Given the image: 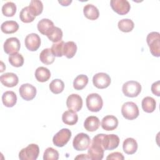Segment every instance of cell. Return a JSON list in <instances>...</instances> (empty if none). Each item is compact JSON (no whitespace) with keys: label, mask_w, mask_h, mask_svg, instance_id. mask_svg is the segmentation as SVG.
<instances>
[{"label":"cell","mask_w":160,"mask_h":160,"mask_svg":"<svg viewBox=\"0 0 160 160\" xmlns=\"http://www.w3.org/2000/svg\"><path fill=\"white\" fill-rule=\"evenodd\" d=\"M104 134H98L92 139L91 144L88 151V156L91 160H101L104 157V151L101 144Z\"/></svg>","instance_id":"obj_1"},{"label":"cell","mask_w":160,"mask_h":160,"mask_svg":"<svg viewBox=\"0 0 160 160\" xmlns=\"http://www.w3.org/2000/svg\"><path fill=\"white\" fill-rule=\"evenodd\" d=\"M146 41L152 55L155 57H159L160 34L158 32H151L149 33L146 38Z\"/></svg>","instance_id":"obj_2"},{"label":"cell","mask_w":160,"mask_h":160,"mask_svg":"<svg viewBox=\"0 0 160 160\" xmlns=\"http://www.w3.org/2000/svg\"><path fill=\"white\" fill-rule=\"evenodd\" d=\"M39 153V148L36 144H30L19 152L21 160H36Z\"/></svg>","instance_id":"obj_3"},{"label":"cell","mask_w":160,"mask_h":160,"mask_svg":"<svg viewBox=\"0 0 160 160\" xmlns=\"http://www.w3.org/2000/svg\"><path fill=\"white\" fill-rule=\"evenodd\" d=\"M121 114L125 119L133 120L138 117L139 111L136 103L128 101L122 104L121 108Z\"/></svg>","instance_id":"obj_4"},{"label":"cell","mask_w":160,"mask_h":160,"mask_svg":"<svg viewBox=\"0 0 160 160\" xmlns=\"http://www.w3.org/2000/svg\"><path fill=\"white\" fill-rule=\"evenodd\" d=\"M86 106L91 112L99 111L103 106V101L101 96L98 93L89 94L86 99Z\"/></svg>","instance_id":"obj_5"},{"label":"cell","mask_w":160,"mask_h":160,"mask_svg":"<svg viewBox=\"0 0 160 160\" xmlns=\"http://www.w3.org/2000/svg\"><path fill=\"white\" fill-rule=\"evenodd\" d=\"M141 85L136 81H129L124 83L122 87L123 94L129 98L138 96L141 91Z\"/></svg>","instance_id":"obj_6"},{"label":"cell","mask_w":160,"mask_h":160,"mask_svg":"<svg viewBox=\"0 0 160 160\" xmlns=\"http://www.w3.org/2000/svg\"><path fill=\"white\" fill-rule=\"evenodd\" d=\"M90 143L91 139L89 136L86 133L81 132L74 137L72 146L76 151H85L89 148Z\"/></svg>","instance_id":"obj_7"},{"label":"cell","mask_w":160,"mask_h":160,"mask_svg":"<svg viewBox=\"0 0 160 160\" xmlns=\"http://www.w3.org/2000/svg\"><path fill=\"white\" fill-rule=\"evenodd\" d=\"M71 131L68 128H62L52 138L53 144L58 147H63L69 141L71 137Z\"/></svg>","instance_id":"obj_8"},{"label":"cell","mask_w":160,"mask_h":160,"mask_svg":"<svg viewBox=\"0 0 160 160\" xmlns=\"http://www.w3.org/2000/svg\"><path fill=\"white\" fill-rule=\"evenodd\" d=\"M119 138L116 134H103L102 146L104 150H113L118 148L119 144Z\"/></svg>","instance_id":"obj_9"},{"label":"cell","mask_w":160,"mask_h":160,"mask_svg":"<svg viewBox=\"0 0 160 160\" xmlns=\"http://www.w3.org/2000/svg\"><path fill=\"white\" fill-rule=\"evenodd\" d=\"M111 82L110 76L105 72H98L94 75L92 82L94 86L98 89H105L108 88Z\"/></svg>","instance_id":"obj_10"},{"label":"cell","mask_w":160,"mask_h":160,"mask_svg":"<svg viewBox=\"0 0 160 160\" xmlns=\"http://www.w3.org/2000/svg\"><path fill=\"white\" fill-rule=\"evenodd\" d=\"M110 4L112 10L119 15H124L129 12L131 6L127 0H111Z\"/></svg>","instance_id":"obj_11"},{"label":"cell","mask_w":160,"mask_h":160,"mask_svg":"<svg viewBox=\"0 0 160 160\" xmlns=\"http://www.w3.org/2000/svg\"><path fill=\"white\" fill-rule=\"evenodd\" d=\"M19 92L21 97L25 101L32 100L36 95V88L32 84L25 83L22 84L19 89Z\"/></svg>","instance_id":"obj_12"},{"label":"cell","mask_w":160,"mask_h":160,"mask_svg":"<svg viewBox=\"0 0 160 160\" xmlns=\"http://www.w3.org/2000/svg\"><path fill=\"white\" fill-rule=\"evenodd\" d=\"M21 47L19 40L16 37L8 38L4 43V51L8 54H12L18 52Z\"/></svg>","instance_id":"obj_13"},{"label":"cell","mask_w":160,"mask_h":160,"mask_svg":"<svg viewBox=\"0 0 160 160\" xmlns=\"http://www.w3.org/2000/svg\"><path fill=\"white\" fill-rule=\"evenodd\" d=\"M26 48L30 51H37L41 46V38L36 33H31L26 36L24 40Z\"/></svg>","instance_id":"obj_14"},{"label":"cell","mask_w":160,"mask_h":160,"mask_svg":"<svg viewBox=\"0 0 160 160\" xmlns=\"http://www.w3.org/2000/svg\"><path fill=\"white\" fill-rule=\"evenodd\" d=\"M66 106L69 109L78 112L82 107V99L77 94H70L67 98Z\"/></svg>","instance_id":"obj_15"},{"label":"cell","mask_w":160,"mask_h":160,"mask_svg":"<svg viewBox=\"0 0 160 160\" xmlns=\"http://www.w3.org/2000/svg\"><path fill=\"white\" fill-rule=\"evenodd\" d=\"M0 81L1 83L8 88H12L16 86L19 82L18 76L13 72H6L0 76Z\"/></svg>","instance_id":"obj_16"},{"label":"cell","mask_w":160,"mask_h":160,"mask_svg":"<svg viewBox=\"0 0 160 160\" xmlns=\"http://www.w3.org/2000/svg\"><path fill=\"white\" fill-rule=\"evenodd\" d=\"M118 126V119L112 115L104 116L101 121V126L106 131H112L117 128Z\"/></svg>","instance_id":"obj_17"},{"label":"cell","mask_w":160,"mask_h":160,"mask_svg":"<svg viewBox=\"0 0 160 160\" xmlns=\"http://www.w3.org/2000/svg\"><path fill=\"white\" fill-rule=\"evenodd\" d=\"M137 141L132 138H126L122 143V149L124 152L127 154H133L138 149Z\"/></svg>","instance_id":"obj_18"},{"label":"cell","mask_w":160,"mask_h":160,"mask_svg":"<svg viewBox=\"0 0 160 160\" xmlns=\"http://www.w3.org/2000/svg\"><path fill=\"white\" fill-rule=\"evenodd\" d=\"M100 126V121L98 117L90 116L86 118L84 122V127L88 131H96Z\"/></svg>","instance_id":"obj_19"},{"label":"cell","mask_w":160,"mask_h":160,"mask_svg":"<svg viewBox=\"0 0 160 160\" xmlns=\"http://www.w3.org/2000/svg\"><path fill=\"white\" fill-rule=\"evenodd\" d=\"M84 16L90 20L97 19L99 16V12L96 6L91 4H88L83 8Z\"/></svg>","instance_id":"obj_20"},{"label":"cell","mask_w":160,"mask_h":160,"mask_svg":"<svg viewBox=\"0 0 160 160\" xmlns=\"http://www.w3.org/2000/svg\"><path fill=\"white\" fill-rule=\"evenodd\" d=\"M62 121L65 124L69 126L74 125L78 121V116L76 111L69 109L63 112L62 115Z\"/></svg>","instance_id":"obj_21"},{"label":"cell","mask_w":160,"mask_h":160,"mask_svg":"<svg viewBox=\"0 0 160 160\" xmlns=\"http://www.w3.org/2000/svg\"><path fill=\"white\" fill-rule=\"evenodd\" d=\"M2 101L6 107H13L17 102V96L16 93L12 91L4 92L2 96Z\"/></svg>","instance_id":"obj_22"},{"label":"cell","mask_w":160,"mask_h":160,"mask_svg":"<svg viewBox=\"0 0 160 160\" xmlns=\"http://www.w3.org/2000/svg\"><path fill=\"white\" fill-rule=\"evenodd\" d=\"M54 27V26L53 22L47 18L42 19L38 22L37 24V28L39 32L46 36Z\"/></svg>","instance_id":"obj_23"},{"label":"cell","mask_w":160,"mask_h":160,"mask_svg":"<svg viewBox=\"0 0 160 160\" xmlns=\"http://www.w3.org/2000/svg\"><path fill=\"white\" fill-rule=\"evenodd\" d=\"M35 78L39 82H46L51 78V72L47 68L40 66L36 69Z\"/></svg>","instance_id":"obj_24"},{"label":"cell","mask_w":160,"mask_h":160,"mask_svg":"<svg viewBox=\"0 0 160 160\" xmlns=\"http://www.w3.org/2000/svg\"><path fill=\"white\" fill-rule=\"evenodd\" d=\"M19 29V24L15 21H6L1 26V29L5 34H12Z\"/></svg>","instance_id":"obj_25"},{"label":"cell","mask_w":160,"mask_h":160,"mask_svg":"<svg viewBox=\"0 0 160 160\" xmlns=\"http://www.w3.org/2000/svg\"><path fill=\"white\" fill-rule=\"evenodd\" d=\"M143 111L148 113L154 112L156 107V102L155 99L150 96H146L143 98L141 102Z\"/></svg>","instance_id":"obj_26"},{"label":"cell","mask_w":160,"mask_h":160,"mask_svg":"<svg viewBox=\"0 0 160 160\" xmlns=\"http://www.w3.org/2000/svg\"><path fill=\"white\" fill-rule=\"evenodd\" d=\"M39 59L43 64L49 65L54 62L55 56L53 55L50 48H46L41 52L39 54Z\"/></svg>","instance_id":"obj_27"},{"label":"cell","mask_w":160,"mask_h":160,"mask_svg":"<svg viewBox=\"0 0 160 160\" xmlns=\"http://www.w3.org/2000/svg\"><path fill=\"white\" fill-rule=\"evenodd\" d=\"M77 51V46L73 41H68L64 43L63 47V56L67 58H73Z\"/></svg>","instance_id":"obj_28"},{"label":"cell","mask_w":160,"mask_h":160,"mask_svg":"<svg viewBox=\"0 0 160 160\" xmlns=\"http://www.w3.org/2000/svg\"><path fill=\"white\" fill-rule=\"evenodd\" d=\"M36 16L31 11L29 6L23 8L19 13V18L21 21L24 23H29L32 22Z\"/></svg>","instance_id":"obj_29"},{"label":"cell","mask_w":160,"mask_h":160,"mask_svg":"<svg viewBox=\"0 0 160 160\" xmlns=\"http://www.w3.org/2000/svg\"><path fill=\"white\" fill-rule=\"evenodd\" d=\"M62 36H63V33L61 29L56 26L52 28V29L46 35L48 39L51 41L53 42L54 43L58 42L61 41L62 38Z\"/></svg>","instance_id":"obj_30"},{"label":"cell","mask_w":160,"mask_h":160,"mask_svg":"<svg viewBox=\"0 0 160 160\" xmlns=\"http://www.w3.org/2000/svg\"><path fill=\"white\" fill-rule=\"evenodd\" d=\"M88 78L85 74L78 75L73 81V87L76 90H81L88 83Z\"/></svg>","instance_id":"obj_31"},{"label":"cell","mask_w":160,"mask_h":160,"mask_svg":"<svg viewBox=\"0 0 160 160\" xmlns=\"http://www.w3.org/2000/svg\"><path fill=\"white\" fill-rule=\"evenodd\" d=\"M118 26L119 30L122 32H129L133 29L134 24V22L130 19H122L119 21Z\"/></svg>","instance_id":"obj_32"},{"label":"cell","mask_w":160,"mask_h":160,"mask_svg":"<svg viewBox=\"0 0 160 160\" xmlns=\"http://www.w3.org/2000/svg\"><path fill=\"white\" fill-rule=\"evenodd\" d=\"M49 88L52 93L58 94L63 91L64 89V83L59 79H55L50 82Z\"/></svg>","instance_id":"obj_33"},{"label":"cell","mask_w":160,"mask_h":160,"mask_svg":"<svg viewBox=\"0 0 160 160\" xmlns=\"http://www.w3.org/2000/svg\"><path fill=\"white\" fill-rule=\"evenodd\" d=\"M16 5L13 2H7L2 7V12L6 17H12L16 12Z\"/></svg>","instance_id":"obj_34"},{"label":"cell","mask_w":160,"mask_h":160,"mask_svg":"<svg viewBox=\"0 0 160 160\" xmlns=\"http://www.w3.org/2000/svg\"><path fill=\"white\" fill-rule=\"evenodd\" d=\"M29 8L32 14L35 16H37L42 13L43 10V4L41 1L32 0L30 2Z\"/></svg>","instance_id":"obj_35"},{"label":"cell","mask_w":160,"mask_h":160,"mask_svg":"<svg viewBox=\"0 0 160 160\" xmlns=\"http://www.w3.org/2000/svg\"><path fill=\"white\" fill-rule=\"evenodd\" d=\"M8 59L9 63L14 67L19 68L24 64V58L22 54L18 52L9 55Z\"/></svg>","instance_id":"obj_36"},{"label":"cell","mask_w":160,"mask_h":160,"mask_svg":"<svg viewBox=\"0 0 160 160\" xmlns=\"http://www.w3.org/2000/svg\"><path fill=\"white\" fill-rule=\"evenodd\" d=\"M58 159L59 152L56 149L51 147L46 149L43 154L44 160H58Z\"/></svg>","instance_id":"obj_37"},{"label":"cell","mask_w":160,"mask_h":160,"mask_svg":"<svg viewBox=\"0 0 160 160\" xmlns=\"http://www.w3.org/2000/svg\"><path fill=\"white\" fill-rule=\"evenodd\" d=\"M64 42L60 41L58 42H54L51 46V51L53 55L56 57H62L63 56V47Z\"/></svg>","instance_id":"obj_38"},{"label":"cell","mask_w":160,"mask_h":160,"mask_svg":"<svg viewBox=\"0 0 160 160\" xmlns=\"http://www.w3.org/2000/svg\"><path fill=\"white\" fill-rule=\"evenodd\" d=\"M124 159V156L120 152H114L111 154H109L107 158L106 159H118V160H123Z\"/></svg>","instance_id":"obj_39"},{"label":"cell","mask_w":160,"mask_h":160,"mask_svg":"<svg viewBox=\"0 0 160 160\" xmlns=\"http://www.w3.org/2000/svg\"><path fill=\"white\" fill-rule=\"evenodd\" d=\"M159 87H160V82H159V81H157L154 82L151 85V91H152V92L154 94H155L157 96H160Z\"/></svg>","instance_id":"obj_40"},{"label":"cell","mask_w":160,"mask_h":160,"mask_svg":"<svg viewBox=\"0 0 160 160\" xmlns=\"http://www.w3.org/2000/svg\"><path fill=\"white\" fill-rule=\"evenodd\" d=\"M58 2L60 3L63 6H68L72 2V1L71 0H66V1L62 0V1H58Z\"/></svg>","instance_id":"obj_41"},{"label":"cell","mask_w":160,"mask_h":160,"mask_svg":"<svg viewBox=\"0 0 160 160\" xmlns=\"http://www.w3.org/2000/svg\"><path fill=\"white\" fill-rule=\"evenodd\" d=\"M75 159H89L88 156L87 154H79L78 156H76L75 158Z\"/></svg>","instance_id":"obj_42"}]
</instances>
